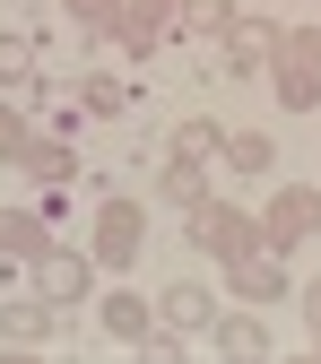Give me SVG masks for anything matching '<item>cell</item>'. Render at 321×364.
Returning <instances> with one entry per match:
<instances>
[{"instance_id": "6da1fadb", "label": "cell", "mask_w": 321, "mask_h": 364, "mask_svg": "<svg viewBox=\"0 0 321 364\" xmlns=\"http://www.w3.org/2000/svg\"><path fill=\"white\" fill-rule=\"evenodd\" d=\"M191 243H209L226 269H235L243 252H261V225L243 208H226V200H191Z\"/></svg>"}, {"instance_id": "7a4b0ae2", "label": "cell", "mask_w": 321, "mask_h": 364, "mask_svg": "<svg viewBox=\"0 0 321 364\" xmlns=\"http://www.w3.org/2000/svg\"><path fill=\"white\" fill-rule=\"evenodd\" d=\"M269 53H278V105L312 113V96H321V35H278Z\"/></svg>"}, {"instance_id": "3957f363", "label": "cell", "mask_w": 321, "mask_h": 364, "mask_svg": "<svg viewBox=\"0 0 321 364\" xmlns=\"http://www.w3.org/2000/svg\"><path fill=\"white\" fill-rule=\"evenodd\" d=\"M140 243H148L140 200H105V208H96V260H105V269H122V260H140Z\"/></svg>"}, {"instance_id": "277c9868", "label": "cell", "mask_w": 321, "mask_h": 364, "mask_svg": "<svg viewBox=\"0 0 321 364\" xmlns=\"http://www.w3.org/2000/svg\"><path fill=\"white\" fill-rule=\"evenodd\" d=\"M312 225H321V191H278V200H269V225H261V235L287 252V243H304V235H312Z\"/></svg>"}, {"instance_id": "5b68a950", "label": "cell", "mask_w": 321, "mask_h": 364, "mask_svg": "<svg viewBox=\"0 0 321 364\" xmlns=\"http://www.w3.org/2000/svg\"><path fill=\"white\" fill-rule=\"evenodd\" d=\"M35 269H43V295H53V304H78L87 295V260L78 252H35Z\"/></svg>"}, {"instance_id": "8992f818", "label": "cell", "mask_w": 321, "mask_h": 364, "mask_svg": "<svg viewBox=\"0 0 321 364\" xmlns=\"http://www.w3.org/2000/svg\"><path fill=\"white\" fill-rule=\"evenodd\" d=\"M0 338H18V347L53 338V295H35V304H0Z\"/></svg>"}, {"instance_id": "52a82bcc", "label": "cell", "mask_w": 321, "mask_h": 364, "mask_svg": "<svg viewBox=\"0 0 321 364\" xmlns=\"http://www.w3.org/2000/svg\"><path fill=\"white\" fill-rule=\"evenodd\" d=\"M209 312H217V304H209L200 287H165V304H157V321H165V330H209Z\"/></svg>"}, {"instance_id": "ba28073f", "label": "cell", "mask_w": 321, "mask_h": 364, "mask_svg": "<svg viewBox=\"0 0 321 364\" xmlns=\"http://www.w3.org/2000/svg\"><path fill=\"white\" fill-rule=\"evenodd\" d=\"M35 252H43V217L0 208V260H35Z\"/></svg>"}, {"instance_id": "9c48e42d", "label": "cell", "mask_w": 321, "mask_h": 364, "mask_svg": "<svg viewBox=\"0 0 321 364\" xmlns=\"http://www.w3.org/2000/svg\"><path fill=\"white\" fill-rule=\"evenodd\" d=\"M235 295L243 304H269V295H278V260H269V252H243L235 260Z\"/></svg>"}, {"instance_id": "30bf717a", "label": "cell", "mask_w": 321, "mask_h": 364, "mask_svg": "<svg viewBox=\"0 0 321 364\" xmlns=\"http://www.w3.org/2000/svg\"><path fill=\"white\" fill-rule=\"evenodd\" d=\"M18 165H26V173H43V182H70V173H78V156H70V148H53V139H26V148H18Z\"/></svg>"}, {"instance_id": "8fae6325", "label": "cell", "mask_w": 321, "mask_h": 364, "mask_svg": "<svg viewBox=\"0 0 321 364\" xmlns=\"http://www.w3.org/2000/svg\"><path fill=\"white\" fill-rule=\"evenodd\" d=\"M217 347H226V355H269V330L243 321V312H226V321H217Z\"/></svg>"}, {"instance_id": "7c38bea8", "label": "cell", "mask_w": 321, "mask_h": 364, "mask_svg": "<svg viewBox=\"0 0 321 364\" xmlns=\"http://www.w3.org/2000/svg\"><path fill=\"white\" fill-rule=\"evenodd\" d=\"M105 330H113V338H148V304H140V295H113V304H105Z\"/></svg>"}, {"instance_id": "4fadbf2b", "label": "cell", "mask_w": 321, "mask_h": 364, "mask_svg": "<svg viewBox=\"0 0 321 364\" xmlns=\"http://www.w3.org/2000/svg\"><path fill=\"white\" fill-rule=\"evenodd\" d=\"M182 26H191V35H235V9H226V0H191Z\"/></svg>"}, {"instance_id": "5bb4252c", "label": "cell", "mask_w": 321, "mask_h": 364, "mask_svg": "<svg viewBox=\"0 0 321 364\" xmlns=\"http://www.w3.org/2000/svg\"><path fill=\"white\" fill-rule=\"evenodd\" d=\"M217 148H226V139H217L209 122H182V130H174V156H191V165H200V156H217Z\"/></svg>"}, {"instance_id": "9a60e30c", "label": "cell", "mask_w": 321, "mask_h": 364, "mask_svg": "<svg viewBox=\"0 0 321 364\" xmlns=\"http://www.w3.org/2000/svg\"><path fill=\"white\" fill-rule=\"evenodd\" d=\"M261 53H269V26H235V43H226V61H235V70H261Z\"/></svg>"}, {"instance_id": "2e32d148", "label": "cell", "mask_w": 321, "mask_h": 364, "mask_svg": "<svg viewBox=\"0 0 321 364\" xmlns=\"http://www.w3.org/2000/svg\"><path fill=\"white\" fill-rule=\"evenodd\" d=\"M70 18L96 26V35H113V26H122V0H70Z\"/></svg>"}, {"instance_id": "e0dca14e", "label": "cell", "mask_w": 321, "mask_h": 364, "mask_svg": "<svg viewBox=\"0 0 321 364\" xmlns=\"http://www.w3.org/2000/svg\"><path fill=\"white\" fill-rule=\"evenodd\" d=\"M165 191L191 208V200H200V165H191V156H174V165H165Z\"/></svg>"}, {"instance_id": "ac0fdd59", "label": "cell", "mask_w": 321, "mask_h": 364, "mask_svg": "<svg viewBox=\"0 0 321 364\" xmlns=\"http://www.w3.org/2000/svg\"><path fill=\"white\" fill-rule=\"evenodd\" d=\"M226 156H235V173H269V139H226Z\"/></svg>"}, {"instance_id": "d6986e66", "label": "cell", "mask_w": 321, "mask_h": 364, "mask_svg": "<svg viewBox=\"0 0 321 364\" xmlns=\"http://www.w3.org/2000/svg\"><path fill=\"white\" fill-rule=\"evenodd\" d=\"M122 105H130V96H122L113 78H87V113H122Z\"/></svg>"}, {"instance_id": "ffe728a7", "label": "cell", "mask_w": 321, "mask_h": 364, "mask_svg": "<svg viewBox=\"0 0 321 364\" xmlns=\"http://www.w3.org/2000/svg\"><path fill=\"white\" fill-rule=\"evenodd\" d=\"M0 78H35V53H26V43H9V35H0Z\"/></svg>"}, {"instance_id": "44dd1931", "label": "cell", "mask_w": 321, "mask_h": 364, "mask_svg": "<svg viewBox=\"0 0 321 364\" xmlns=\"http://www.w3.org/2000/svg\"><path fill=\"white\" fill-rule=\"evenodd\" d=\"M18 148H26V122H18L9 105H0V156H18Z\"/></svg>"}, {"instance_id": "7402d4cb", "label": "cell", "mask_w": 321, "mask_h": 364, "mask_svg": "<svg viewBox=\"0 0 321 364\" xmlns=\"http://www.w3.org/2000/svg\"><path fill=\"white\" fill-rule=\"evenodd\" d=\"M304 312H312V338H321V278L304 287Z\"/></svg>"}]
</instances>
